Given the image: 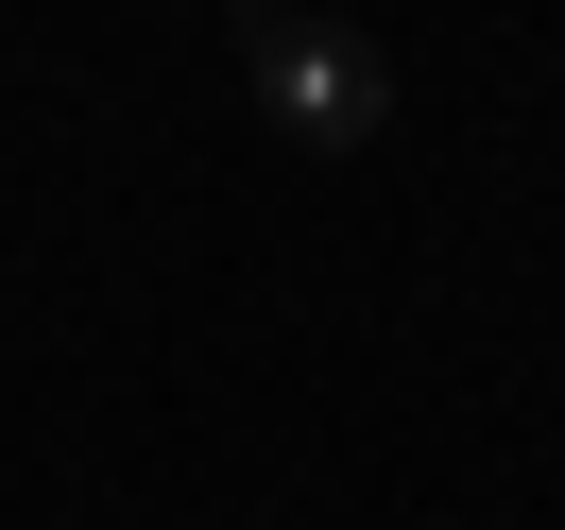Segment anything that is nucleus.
<instances>
[{
	"mask_svg": "<svg viewBox=\"0 0 565 530\" xmlns=\"http://www.w3.org/2000/svg\"><path fill=\"white\" fill-rule=\"evenodd\" d=\"M257 120L309 138V154H360L394 120V69L343 35V18H257Z\"/></svg>",
	"mask_w": 565,
	"mask_h": 530,
	"instance_id": "1",
	"label": "nucleus"
}]
</instances>
